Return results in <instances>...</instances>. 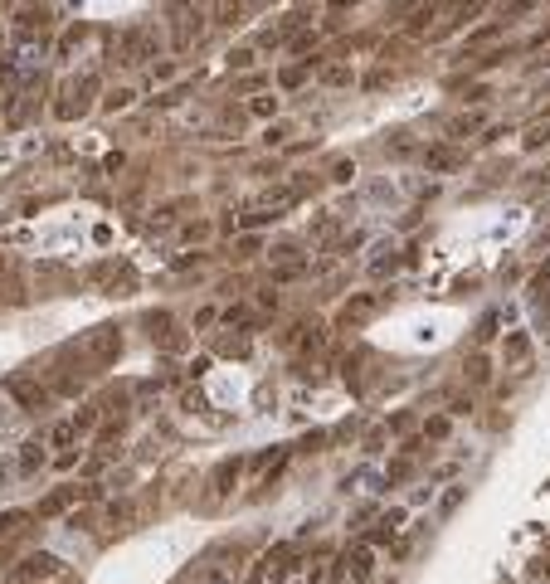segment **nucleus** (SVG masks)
I'll return each mask as SVG.
<instances>
[{
  "label": "nucleus",
  "mask_w": 550,
  "mask_h": 584,
  "mask_svg": "<svg viewBox=\"0 0 550 584\" xmlns=\"http://www.w3.org/2000/svg\"><path fill=\"white\" fill-rule=\"evenodd\" d=\"M375 575V545H351V550H341L336 555V580H351V584H365Z\"/></svg>",
  "instance_id": "f257e3e1"
},
{
  "label": "nucleus",
  "mask_w": 550,
  "mask_h": 584,
  "mask_svg": "<svg viewBox=\"0 0 550 584\" xmlns=\"http://www.w3.org/2000/svg\"><path fill=\"white\" fill-rule=\"evenodd\" d=\"M156 49H161V39H156V29H146V25H136V29H127L122 34V64H146V59H156Z\"/></svg>",
  "instance_id": "f03ea898"
},
{
  "label": "nucleus",
  "mask_w": 550,
  "mask_h": 584,
  "mask_svg": "<svg viewBox=\"0 0 550 584\" xmlns=\"http://www.w3.org/2000/svg\"><path fill=\"white\" fill-rule=\"evenodd\" d=\"M83 351H88L93 366H112L122 356V331L117 326H93V336L83 341Z\"/></svg>",
  "instance_id": "7ed1b4c3"
},
{
  "label": "nucleus",
  "mask_w": 550,
  "mask_h": 584,
  "mask_svg": "<svg viewBox=\"0 0 550 584\" xmlns=\"http://www.w3.org/2000/svg\"><path fill=\"white\" fill-rule=\"evenodd\" d=\"M5 394H10L20 409H44V404H49V389L39 385L34 375H10V380H5Z\"/></svg>",
  "instance_id": "20e7f679"
},
{
  "label": "nucleus",
  "mask_w": 550,
  "mask_h": 584,
  "mask_svg": "<svg viewBox=\"0 0 550 584\" xmlns=\"http://www.w3.org/2000/svg\"><path fill=\"white\" fill-rule=\"evenodd\" d=\"M98 496V487H59V492H49L39 506H34V516H59V511H69L73 501H93Z\"/></svg>",
  "instance_id": "39448f33"
},
{
  "label": "nucleus",
  "mask_w": 550,
  "mask_h": 584,
  "mask_svg": "<svg viewBox=\"0 0 550 584\" xmlns=\"http://www.w3.org/2000/svg\"><path fill=\"white\" fill-rule=\"evenodd\" d=\"M239 473H244V458H239V453H234V458H220V463H215V473H210V501L229 496V492H234V482H239Z\"/></svg>",
  "instance_id": "423d86ee"
},
{
  "label": "nucleus",
  "mask_w": 550,
  "mask_h": 584,
  "mask_svg": "<svg viewBox=\"0 0 550 584\" xmlns=\"http://www.w3.org/2000/svg\"><path fill=\"white\" fill-rule=\"evenodd\" d=\"M59 570V560L49 555V550H39V555H24L20 560V570H15V584H39V580H49Z\"/></svg>",
  "instance_id": "0eeeda50"
},
{
  "label": "nucleus",
  "mask_w": 550,
  "mask_h": 584,
  "mask_svg": "<svg viewBox=\"0 0 550 584\" xmlns=\"http://www.w3.org/2000/svg\"><path fill=\"white\" fill-rule=\"evenodd\" d=\"M404 516H409L404 506H390V511H385V516H380V521H375V526L365 531V545H390V541L400 536V526H404Z\"/></svg>",
  "instance_id": "6e6552de"
},
{
  "label": "nucleus",
  "mask_w": 550,
  "mask_h": 584,
  "mask_svg": "<svg viewBox=\"0 0 550 584\" xmlns=\"http://www.w3.org/2000/svg\"><path fill=\"white\" fill-rule=\"evenodd\" d=\"M380 312V292H360V297H351L346 307H341V326H360V321H370Z\"/></svg>",
  "instance_id": "1a4fd4ad"
},
{
  "label": "nucleus",
  "mask_w": 550,
  "mask_h": 584,
  "mask_svg": "<svg viewBox=\"0 0 550 584\" xmlns=\"http://www.w3.org/2000/svg\"><path fill=\"white\" fill-rule=\"evenodd\" d=\"M502 356H507V366H521V361L531 356V336H526V331H512V336L502 341Z\"/></svg>",
  "instance_id": "9d476101"
},
{
  "label": "nucleus",
  "mask_w": 550,
  "mask_h": 584,
  "mask_svg": "<svg viewBox=\"0 0 550 584\" xmlns=\"http://www.w3.org/2000/svg\"><path fill=\"white\" fill-rule=\"evenodd\" d=\"M39 468H44V443H34V438L20 443V478H34Z\"/></svg>",
  "instance_id": "9b49d317"
},
{
  "label": "nucleus",
  "mask_w": 550,
  "mask_h": 584,
  "mask_svg": "<svg viewBox=\"0 0 550 584\" xmlns=\"http://www.w3.org/2000/svg\"><path fill=\"white\" fill-rule=\"evenodd\" d=\"M458 161H463V156H458L453 146H429V151H424V166H429V171H453Z\"/></svg>",
  "instance_id": "f8f14e48"
},
{
  "label": "nucleus",
  "mask_w": 550,
  "mask_h": 584,
  "mask_svg": "<svg viewBox=\"0 0 550 584\" xmlns=\"http://www.w3.org/2000/svg\"><path fill=\"white\" fill-rule=\"evenodd\" d=\"M73 438H78V429H73V419H64V424H54V429H49V443H54V448H69Z\"/></svg>",
  "instance_id": "ddd939ff"
},
{
  "label": "nucleus",
  "mask_w": 550,
  "mask_h": 584,
  "mask_svg": "<svg viewBox=\"0 0 550 584\" xmlns=\"http://www.w3.org/2000/svg\"><path fill=\"white\" fill-rule=\"evenodd\" d=\"M546 141H550V112L541 122H531V132H526V146H546Z\"/></svg>",
  "instance_id": "4468645a"
},
{
  "label": "nucleus",
  "mask_w": 550,
  "mask_h": 584,
  "mask_svg": "<svg viewBox=\"0 0 550 584\" xmlns=\"http://www.w3.org/2000/svg\"><path fill=\"white\" fill-rule=\"evenodd\" d=\"M467 380H472V385H487V380H492V370H487V356H472V361H467Z\"/></svg>",
  "instance_id": "2eb2a0df"
},
{
  "label": "nucleus",
  "mask_w": 550,
  "mask_h": 584,
  "mask_svg": "<svg viewBox=\"0 0 550 584\" xmlns=\"http://www.w3.org/2000/svg\"><path fill=\"white\" fill-rule=\"evenodd\" d=\"M327 443H331V433H327V429H317V433H307V438L297 443V453H322Z\"/></svg>",
  "instance_id": "dca6fc26"
},
{
  "label": "nucleus",
  "mask_w": 550,
  "mask_h": 584,
  "mask_svg": "<svg viewBox=\"0 0 550 584\" xmlns=\"http://www.w3.org/2000/svg\"><path fill=\"white\" fill-rule=\"evenodd\" d=\"M351 78H355V74H351V69H346V64H331L327 74H322V83H331V88H346V83H351Z\"/></svg>",
  "instance_id": "f3484780"
},
{
  "label": "nucleus",
  "mask_w": 550,
  "mask_h": 584,
  "mask_svg": "<svg viewBox=\"0 0 550 584\" xmlns=\"http://www.w3.org/2000/svg\"><path fill=\"white\" fill-rule=\"evenodd\" d=\"M434 10H439V5H424V10H414V15H409V34H424V29H429V20H434Z\"/></svg>",
  "instance_id": "a211bd4d"
},
{
  "label": "nucleus",
  "mask_w": 550,
  "mask_h": 584,
  "mask_svg": "<svg viewBox=\"0 0 550 584\" xmlns=\"http://www.w3.org/2000/svg\"><path fill=\"white\" fill-rule=\"evenodd\" d=\"M93 424H98V404H83V409L73 414V429H78V433H88Z\"/></svg>",
  "instance_id": "6ab92c4d"
},
{
  "label": "nucleus",
  "mask_w": 550,
  "mask_h": 584,
  "mask_svg": "<svg viewBox=\"0 0 550 584\" xmlns=\"http://www.w3.org/2000/svg\"><path fill=\"white\" fill-rule=\"evenodd\" d=\"M463 496H467V487H453V492H443L439 511H443V516H453V511H458V506H463Z\"/></svg>",
  "instance_id": "aec40b11"
},
{
  "label": "nucleus",
  "mask_w": 550,
  "mask_h": 584,
  "mask_svg": "<svg viewBox=\"0 0 550 584\" xmlns=\"http://www.w3.org/2000/svg\"><path fill=\"white\" fill-rule=\"evenodd\" d=\"M477 122H482L477 112H472V117H453V122H448V132H453V137H467V132H477Z\"/></svg>",
  "instance_id": "412c9836"
},
{
  "label": "nucleus",
  "mask_w": 550,
  "mask_h": 584,
  "mask_svg": "<svg viewBox=\"0 0 550 584\" xmlns=\"http://www.w3.org/2000/svg\"><path fill=\"white\" fill-rule=\"evenodd\" d=\"M20 521H24V511H5V516H0V541H10V536L20 531Z\"/></svg>",
  "instance_id": "4be33fe9"
},
{
  "label": "nucleus",
  "mask_w": 550,
  "mask_h": 584,
  "mask_svg": "<svg viewBox=\"0 0 550 584\" xmlns=\"http://www.w3.org/2000/svg\"><path fill=\"white\" fill-rule=\"evenodd\" d=\"M248 112H253V117H273V112H278V97L268 93V97H253V102H248Z\"/></svg>",
  "instance_id": "5701e85b"
},
{
  "label": "nucleus",
  "mask_w": 550,
  "mask_h": 584,
  "mask_svg": "<svg viewBox=\"0 0 550 584\" xmlns=\"http://www.w3.org/2000/svg\"><path fill=\"white\" fill-rule=\"evenodd\" d=\"M307 273V263H283L278 273H273V283H292V278H302Z\"/></svg>",
  "instance_id": "b1692460"
},
{
  "label": "nucleus",
  "mask_w": 550,
  "mask_h": 584,
  "mask_svg": "<svg viewBox=\"0 0 550 584\" xmlns=\"http://www.w3.org/2000/svg\"><path fill=\"white\" fill-rule=\"evenodd\" d=\"M448 419H453V414H439V419H429V424H424V433H429V438H448Z\"/></svg>",
  "instance_id": "393cba45"
},
{
  "label": "nucleus",
  "mask_w": 550,
  "mask_h": 584,
  "mask_svg": "<svg viewBox=\"0 0 550 584\" xmlns=\"http://www.w3.org/2000/svg\"><path fill=\"white\" fill-rule=\"evenodd\" d=\"M492 331H497V312H487V317L477 321V346H482V341H492Z\"/></svg>",
  "instance_id": "a878e982"
},
{
  "label": "nucleus",
  "mask_w": 550,
  "mask_h": 584,
  "mask_svg": "<svg viewBox=\"0 0 550 584\" xmlns=\"http://www.w3.org/2000/svg\"><path fill=\"white\" fill-rule=\"evenodd\" d=\"M258 307L263 312H278V283L273 288H258Z\"/></svg>",
  "instance_id": "bb28decb"
},
{
  "label": "nucleus",
  "mask_w": 550,
  "mask_h": 584,
  "mask_svg": "<svg viewBox=\"0 0 550 584\" xmlns=\"http://www.w3.org/2000/svg\"><path fill=\"white\" fill-rule=\"evenodd\" d=\"M302 78H307V69H283L278 83H283V88H302Z\"/></svg>",
  "instance_id": "cd10ccee"
},
{
  "label": "nucleus",
  "mask_w": 550,
  "mask_h": 584,
  "mask_svg": "<svg viewBox=\"0 0 550 584\" xmlns=\"http://www.w3.org/2000/svg\"><path fill=\"white\" fill-rule=\"evenodd\" d=\"M132 97H136V93H132V88H112V93H108V107H112V112H117V107H127Z\"/></svg>",
  "instance_id": "c85d7f7f"
},
{
  "label": "nucleus",
  "mask_w": 550,
  "mask_h": 584,
  "mask_svg": "<svg viewBox=\"0 0 550 584\" xmlns=\"http://www.w3.org/2000/svg\"><path fill=\"white\" fill-rule=\"evenodd\" d=\"M229 64H234V69H248V64H253V49H234Z\"/></svg>",
  "instance_id": "c756f323"
},
{
  "label": "nucleus",
  "mask_w": 550,
  "mask_h": 584,
  "mask_svg": "<svg viewBox=\"0 0 550 584\" xmlns=\"http://www.w3.org/2000/svg\"><path fill=\"white\" fill-rule=\"evenodd\" d=\"M351 176H355L351 161H336V166H331V181H351Z\"/></svg>",
  "instance_id": "7c9ffc66"
},
{
  "label": "nucleus",
  "mask_w": 550,
  "mask_h": 584,
  "mask_svg": "<svg viewBox=\"0 0 550 584\" xmlns=\"http://www.w3.org/2000/svg\"><path fill=\"white\" fill-rule=\"evenodd\" d=\"M239 249H244V253H239V258H248V253H258V249H263V244H258V239H253V234H244V239H239Z\"/></svg>",
  "instance_id": "2f4dec72"
},
{
  "label": "nucleus",
  "mask_w": 550,
  "mask_h": 584,
  "mask_svg": "<svg viewBox=\"0 0 550 584\" xmlns=\"http://www.w3.org/2000/svg\"><path fill=\"white\" fill-rule=\"evenodd\" d=\"M526 10H536V0H512V5H507V20H512V15H526Z\"/></svg>",
  "instance_id": "473e14b6"
},
{
  "label": "nucleus",
  "mask_w": 550,
  "mask_h": 584,
  "mask_svg": "<svg viewBox=\"0 0 550 584\" xmlns=\"http://www.w3.org/2000/svg\"><path fill=\"white\" fill-rule=\"evenodd\" d=\"M283 137H288V127H268V132H263V141H268V146H278Z\"/></svg>",
  "instance_id": "72a5a7b5"
},
{
  "label": "nucleus",
  "mask_w": 550,
  "mask_h": 584,
  "mask_svg": "<svg viewBox=\"0 0 550 584\" xmlns=\"http://www.w3.org/2000/svg\"><path fill=\"white\" fill-rule=\"evenodd\" d=\"M205 234H210V224H205V219H200V224H185V239H205Z\"/></svg>",
  "instance_id": "f704fd0d"
},
{
  "label": "nucleus",
  "mask_w": 550,
  "mask_h": 584,
  "mask_svg": "<svg viewBox=\"0 0 550 584\" xmlns=\"http://www.w3.org/2000/svg\"><path fill=\"white\" fill-rule=\"evenodd\" d=\"M229 580H234L229 570H215V575H210V580H205V584H229Z\"/></svg>",
  "instance_id": "c9c22d12"
},
{
  "label": "nucleus",
  "mask_w": 550,
  "mask_h": 584,
  "mask_svg": "<svg viewBox=\"0 0 550 584\" xmlns=\"http://www.w3.org/2000/svg\"><path fill=\"white\" fill-rule=\"evenodd\" d=\"M346 5H355V0H331V10H346Z\"/></svg>",
  "instance_id": "e433bc0d"
},
{
  "label": "nucleus",
  "mask_w": 550,
  "mask_h": 584,
  "mask_svg": "<svg viewBox=\"0 0 550 584\" xmlns=\"http://www.w3.org/2000/svg\"><path fill=\"white\" fill-rule=\"evenodd\" d=\"M0 273H5V253H0Z\"/></svg>",
  "instance_id": "4c0bfd02"
}]
</instances>
